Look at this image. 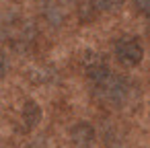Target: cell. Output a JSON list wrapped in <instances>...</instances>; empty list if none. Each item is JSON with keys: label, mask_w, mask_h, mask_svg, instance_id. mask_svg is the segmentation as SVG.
<instances>
[{"label": "cell", "mask_w": 150, "mask_h": 148, "mask_svg": "<svg viewBox=\"0 0 150 148\" xmlns=\"http://www.w3.org/2000/svg\"><path fill=\"white\" fill-rule=\"evenodd\" d=\"M113 52H115L117 62H119L121 66H127V68L138 66V64L142 62V58H144V47H142V43H140L136 37H132V35L119 37V39L115 41Z\"/></svg>", "instance_id": "cell-1"}, {"label": "cell", "mask_w": 150, "mask_h": 148, "mask_svg": "<svg viewBox=\"0 0 150 148\" xmlns=\"http://www.w3.org/2000/svg\"><path fill=\"white\" fill-rule=\"evenodd\" d=\"M88 2L93 4V8L97 13H111V11L119 8L121 0H88Z\"/></svg>", "instance_id": "cell-6"}, {"label": "cell", "mask_w": 150, "mask_h": 148, "mask_svg": "<svg viewBox=\"0 0 150 148\" xmlns=\"http://www.w3.org/2000/svg\"><path fill=\"white\" fill-rule=\"evenodd\" d=\"M132 2L138 8V13H142L144 17H150V0H132Z\"/></svg>", "instance_id": "cell-7"}, {"label": "cell", "mask_w": 150, "mask_h": 148, "mask_svg": "<svg viewBox=\"0 0 150 148\" xmlns=\"http://www.w3.org/2000/svg\"><path fill=\"white\" fill-rule=\"evenodd\" d=\"M4 74H6V58L0 52V78H4Z\"/></svg>", "instance_id": "cell-8"}, {"label": "cell", "mask_w": 150, "mask_h": 148, "mask_svg": "<svg viewBox=\"0 0 150 148\" xmlns=\"http://www.w3.org/2000/svg\"><path fill=\"white\" fill-rule=\"evenodd\" d=\"M82 66H84V76H86V80H88L95 89H99V86L111 76V70H109L107 62H105L99 54H95L93 50H86V52H84Z\"/></svg>", "instance_id": "cell-2"}, {"label": "cell", "mask_w": 150, "mask_h": 148, "mask_svg": "<svg viewBox=\"0 0 150 148\" xmlns=\"http://www.w3.org/2000/svg\"><path fill=\"white\" fill-rule=\"evenodd\" d=\"M97 91H99L107 101H111L113 105H121V103L127 101L132 86H129V82H127L123 76H115V74L111 72V76H109Z\"/></svg>", "instance_id": "cell-3"}, {"label": "cell", "mask_w": 150, "mask_h": 148, "mask_svg": "<svg viewBox=\"0 0 150 148\" xmlns=\"http://www.w3.org/2000/svg\"><path fill=\"white\" fill-rule=\"evenodd\" d=\"M21 119L25 121L27 130H35L39 125V121H41V107L33 99H27L23 109H21Z\"/></svg>", "instance_id": "cell-5"}, {"label": "cell", "mask_w": 150, "mask_h": 148, "mask_svg": "<svg viewBox=\"0 0 150 148\" xmlns=\"http://www.w3.org/2000/svg\"><path fill=\"white\" fill-rule=\"evenodd\" d=\"M70 142L76 148H91L95 144V127L86 121H78L70 127Z\"/></svg>", "instance_id": "cell-4"}]
</instances>
